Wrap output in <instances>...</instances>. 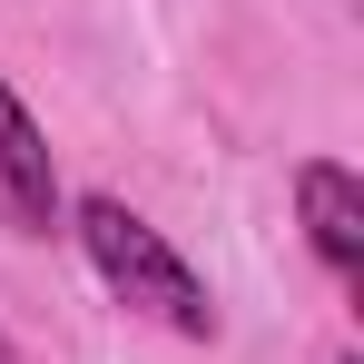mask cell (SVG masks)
<instances>
[{
	"instance_id": "obj_1",
	"label": "cell",
	"mask_w": 364,
	"mask_h": 364,
	"mask_svg": "<svg viewBox=\"0 0 364 364\" xmlns=\"http://www.w3.org/2000/svg\"><path fill=\"white\" fill-rule=\"evenodd\" d=\"M69 227H79L89 266H99V286H109L119 305L158 315L168 335H197V345L217 335V296H207V276H197V266H187V256L158 237L128 197H79V217H69Z\"/></svg>"
},
{
	"instance_id": "obj_2",
	"label": "cell",
	"mask_w": 364,
	"mask_h": 364,
	"mask_svg": "<svg viewBox=\"0 0 364 364\" xmlns=\"http://www.w3.org/2000/svg\"><path fill=\"white\" fill-rule=\"evenodd\" d=\"M0 217L20 237H60V168H50V138L10 79H0Z\"/></svg>"
},
{
	"instance_id": "obj_3",
	"label": "cell",
	"mask_w": 364,
	"mask_h": 364,
	"mask_svg": "<svg viewBox=\"0 0 364 364\" xmlns=\"http://www.w3.org/2000/svg\"><path fill=\"white\" fill-rule=\"evenodd\" d=\"M296 207H305L315 256H325L335 276H355V266H364V187H355V168L305 158V168H296Z\"/></svg>"
},
{
	"instance_id": "obj_4",
	"label": "cell",
	"mask_w": 364,
	"mask_h": 364,
	"mask_svg": "<svg viewBox=\"0 0 364 364\" xmlns=\"http://www.w3.org/2000/svg\"><path fill=\"white\" fill-rule=\"evenodd\" d=\"M0 364H10V345H0Z\"/></svg>"
}]
</instances>
